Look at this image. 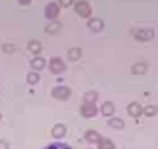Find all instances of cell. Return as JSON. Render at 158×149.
Listing matches in <instances>:
<instances>
[{"label":"cell","instance_id":"cell-1","mask_svg":"<svg viewBox=\"0 0 158 149\" xmlns=\"http://www.w3.org/2000/svg\"><path fill=\"white\" fill-rule=\"evenodd\" d=\"M45 149H71V147L68 144H65V143H51Z\"/></svg>","mask_w":158,"mask_h":149},{"label":"cell","instance_id":"cell-2","mask_svg":"<svg viewBox=\"0 0 158 149\" xmlns=\"http://www.w3.org/2000/svg\"><path fill=\"white\" fill-rule=\"evenodd\" d=\"M129 112H130V115L136 117V115H139L141 109H139V106H138V104H132V106L129 107Z\"/></svg>","mask_w":158,"mask_h":149},{"label":"cell","instance_id":"cell-3","mask_svg":"<svg viewBox=\"0 0 158 149\" xmlns=\"http://www.w3.org/2000/svg\"><path fill=\"white\" fill-rule=\"evenodd\" d=\"M102 110H104V113H106V115H109V113H112V112H113V106H112V104H106V106L102 107Z\"/></svg>","mask_w":158,"mask_h":149},{"label":"cell","instance_id":"cell-4","mask_svg":"<svg viewBox=\"0 0 158 149\" xmlns=\"http://www.w3.org/2000/svg\"><path fill=\"white\" fill-rule=\"evenodd\" d=\"M54 135H56V137H62V135H64V127H62V126H57V127L54 129Z\"/></svg>","mask_w":158,"mask_h":149},{"label":"cell","instance_id":"cell-5","mask_svg":"<svg viewBox=\"0 0 158 149\" xmlns=\"http://www.w3.org/2000/svg\"><path fill=\"white\" fill-rule=\"evenodd\" d=\"M101 149H113V144L109 141H102L101 143Z\"/></svg>","mask_w":158,"mask_h":149},{"label":"cell","instance_id":"cell-6","mask_svg":"<svg viewBox=\"0 0 158 149\" xmlns=\"http://www.w3.org/2000/svg\"><path fill=\"white\" fill-rule=\"evenodd\" d=\"M155 113H156V109H155V107H147V109H146V115L152 117V115H155Z\"/></svg>","mask_w":158,"mask_h":149},{"label":"cell","instance_id":"cell-7","mask_svg":"<svg viewBox=\"0 0 158 149\" xmlns=\"http://www.w3.org/2000/svg\"><path fill=\"white\" fill-rule=\"evenodd\" d=\"M112 126H115V127H123V121H119V120H113V121H112Z\"/></svg>","mask_w":158,"mask_h":149},{"label":"cell","instance_id":"cell-8","mask_svg":"<svg viewBox=\"0 0 158 149\" xmlns=\"http://www.w3.org/2000/svg\"><path fill=\"white\" fill-rule=\"evenodd\" d=\"M87 137H89V140H98V135H96L95 132H89Z\"/></svg>","mask_w":158,"mask_h":149},{"label":"cell","instance_id":"cell-9","mask_svg":"<svg viewBox=\"0 0 158 149\" xmlns=\"http://www.w3.org/2000/svg\"><path fill=\"white\" fill-rule=\"evenodd\" d=\"M135 71H141V73H143V71H144V67H143V65H138V67L135 68Z\"/></svg>","mask_w":158,"mask_h":149},{"label":"cell","instance_id":"cell-10","mask_svg":"<svg viewBox=\"0 0 158 149\" xmlns=\"http://www.w3.org/2000/svg\"><path fill=\"white\" fill-rule=\"evenodd\" d=\"M0 149H6V144L5 143H0Z\"/></svg>","mask_w":158,"mask_h":149}]
</instances>
